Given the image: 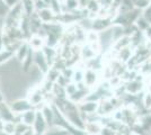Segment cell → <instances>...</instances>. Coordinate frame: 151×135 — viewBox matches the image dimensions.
<instances>
[{
	"label": "cell",
	"mask_w": 151,
	"mask_h": 135,
	"mask_svg": "<svg viewBox=\"0 0 151 135\" xmlns=\"http://www.w3.org/2000/svg\"><path fill=\"white\" fill-rule=\"evenodd\" d=\"M46 126H47V123L45 121L44 116L42 113L37 111L36 113V118H35V122L33 125V131H34V135H44V133L46 132Z\"/></svg>",
	"instance_id": "6da1fadb"
},
{
	"label": "cell",
	"mask_w": 151,
	"mask_h": 135,
	"mask_svg": "<svg viewBox=\"0 0 151 135\" xmlns=\"http://www.w3.org/2000/svg\"><path fill=\"white\" fill-rule=\"evenodd\" d=\"M33 106H32L31 101L28 100H23V99H19V100H16L15 103H13L12 105V110L13 113H18V114H24L28 110H32Z\"/></svg>",
	"instance_id": "7a4b0ae2"
},
{
	"label": "cell",
	"mask_w": 151,
	"mask_h": 135,
	"mask_svg": "<svg viewBox=\"0 0 151 135\" xmlns=\"http://www.w3.org/2000/svg\"><path fill=\"white\" fill-rule=\"evenodd\" d=\"M34 59H35V62H36V64L38 65V68H40V70L42 71L43 73H46L47 71H49V63H47V60L45 58V54L44 52L42 51H36L35 52V55H34Z\"/></svg>",
	"instance_id": "3957f363"
},
{
	"label": "cell",
	"mask_w": 151,
	"mask_h": 135,
	"mask_svg": "<svg viewBox=\"0 0 151 135\" xmlns=\"http://www.w3.org/2000/svg\"><path fill=\"white\" fill-rule=\"evenodd\" d=\"M0 117L5 122H14V119H15L13 110L9 109L5 105V103H0Z\"/></svg>",
	"instance_id": "277c9868"
},
{
	"label": "cell",
	"mask_w": 151,
	"mask_h": 135,
	"mask_svg": "<svg viewBox=\"0 0 151 135\" xmlns=\"http://www.w3.org/2000/svg\"><path fill=\"white\" fill-rule=\"evenodd\" d=\"M97 79H98V77H97V73H96L94 70L88 69V70L85 72L83 81H85V84H86V87H87V88H89V87H93V86L96 84Z\"/></svg>",
	"instance_id": "5b68a950"
},
{
	"label": "cell",
	"mask_w": 151,
	"mask_h": 135,
	"mask_svg": "<svg viewBox=\"0 0 151 135\" xmlns=\"http://www.w3.org/2000/svg\"><path fill=\"white\" fill-rule=\"evenodd\" d=\"M142 88H143V84L139 82L137 80H132V81H130V82L127 84V86H125L126 91H127L129 94H132V95L138 94L140 90H142Z\"/></svg>",
	"instance_id": "8992f818"
},
{
	"label": "cell",
	"mask_w": 151,
	"mask_h": 135,
	"mask_svg": "<svg viewBox=\"0 0 151 135\" xmlns=\"http://www.w3.org/2000/svg\"><path fill=\"white\" fill-rule=\"evenodd\" d=\"M35 118H36V111L28 110V111H26L22 115V123H24L28 126H32V125H34Z\"/></svg>",
	"instance_id": "52a82bcc"
},
{
	"label": "cell",
	"mask_w": 151,
	"mask_h": 135,
	"mask_svg": "<svg viewBox=\"0 0 151 135\" xmlns=\"http://www.w3.org/2000/svg\"><path fill=\"white\" fill-rule=\"evenodd\" d=\"M42 114L44 116L47 125H52L53 122H54V113H53V109H51L50 106H46L45 105L44 107H43V109H42Z\"/></svg>",
	"instance_id": "ba28073f"
},
{
	"label": "cell",
	"mask_w": 151,
	"mask_h": 135,
	"mask_svg": "<svg viewBox=\"0 0 151 135\" xmlns=\"http://www.w3.org/2000/svg\"><path fill=\"white\" fill-rule=\"evenodd\" d=\"M38 16H40V18L42 21H44V23H47V21H50V20L53 19V16H54V11L50 9V8H46V9H43V10H41L40 14H38Z\"/></svg>",
	"instance_id": "9c48e42d"
},
{
	"label": "cell",
	"mask_w": 151,
	"mask_h": 135,
	"mask_svg": "<svg viewBox=\"0 0 151 135\" xmlns=\"http://www.w3.org/2000/svg\"><path fill=\"white\" fill-rule=\"evenodd\" d=\"M98 108V105L94 101H88V103H85L81 106V109L86 113V114H93L95 113Z\"/></svg>",
	"instance_id": "30bf717a"
},
{
	"label": "cell",
	"mask_w": 151,
	"mask_h": 135,
	"mask_svg": "<svg viewBox=\"0 0 151 135\" xmlns=\"http://www.w3.org/2000/svg\"><path fill=\"white\" fill-rule=\"evenodd\" d=\"M29 52V47L27 46V44H23L18 49V53H17V59L19 61H25L26 56Z\"/></svg>",
	"instance_id": "8fae6325"
},
{
	"label": "cell",
	"mask_w": 151,
	"mask_h": 135,
	"mask_svg": "<svg viewBox=\"0 0 151 135\" xmlns=\"http://www.w3.org/2000/svg\"><path fill=\"white\" fill-rule=\"evenodd\" d=\"M34 4H35L34 0H23V8L27 15H32L34 6H35Z\"/></svg>",
	"instance_id": "7c38bea8"
},
{
	"label": "cell",
	"mask_w": 151,
	"mask_h": 135,
	"mask_svg": "<svg viewBox=\"0 0 151 135\" xmlns=\"http://www.w3.org/2000/svg\"><path fill=\"white\" fill-rule=\"evenodd\" d=\"M2 129L4 132L7 133V134L12 135L15 134V131H16V126L14 122H4V126H2Z\"/></svg>",
	"instance_id": "4fadbf2b"
},
{
	"label": "cell",
	"mask_w": 151,
	"mask_h": 135,
	"mask_svg": "<svg viewBox=\"0 0 151 135\" xmlns=\"http://www.w3.org/2000/svg\"><path fill=\"white\" fill-rule=\"evenodd\" d=\"M44 135H69V132L65 131L64 129H53L51 131H46L44 133Z\"/></svg>",
	"instance_id": "5bb4252c"
},
{
	"label": "cell",
	"mask_w": 151,
	"mask_h": 135,
	"mask_svg": "<svg viewBox=\"0 0 151 135\" xmlns=\"http://www.w3.org/2000/svg\"><path fill=\"white\" fill-rule=\"evenodd\" d=\"M31 45H32V49H35L36 51H38V49L42 45V39L38 37V36H34L33 39H31Z\"/></svg>",
	"instance_id": "9a60e30c"
},
{
	"label": "cell",
	"mask_w": 151,
	"mask_h": 135,
	"mask_svg": "<svg viewBox=\"0 0 151 135\" xmlns=\"http://www.w3.org/2000/svg\"><path fill=\"white\" fill-rule=\"evenodd\" d=\"M142 17H143V18L149 23V25L151 26V4L147 7L145 9H143V11H142Z\"/></svg>",
	"instance_id": "2e32d148"
},
{
	"label": "cell",
	"mask_w": 151,
	"mask_h": 135,
	"mask_svg": "<svg viewBox=\"0 0 151 135\" xmlns=\"http://www.w3.org/2000/svg\"><path fill=\"white\" fill-rule=\"evenodd\" d=\"M64 2H65V6L69 10H75L79 6V1L78 0H65Z\"/></svg>",
	"instance_id": "e0dca14e"
},
{
	"label": "cell",
	"mask_w": 151,
	"mask_h": 135,
	"mask_svg": "<svg viewBox=\"0 0 151 135\" xmlns=\"http://www.w3.org/2000/svg\"><path fill=\"white\" fill-rule=\"evenodd\" d=\"M83 77H85V72H82V71L78 70L73 72V79H75V81H77V82L83 81Z\"/></svg>",
	"instance_id": "ac0fdd59"
},
{
	"label": "cell",
	"mask_w": 151,
	"mask_h": 135,
	"mask_svg": "<svg viewBox=\"0 0 151 135\" xmlns=\"http://www.w3.org/2000/svg\"><path fill=\"white\" fill-rule=\"evenodd\" d=\"M143 104H145V107L148 109H151V94L147 92L143 97Z\"/></svg>",
	"instance_id": "d6986e66"
},
{
	"label": "cell",
	"mask_w": 151,
	"mask_h": 135,
	"mask_svg": "<svg viewBox=\"0 0 151 135\" xmlns=\"http://www.w3.org/2000/svg\"><path fill=\"white\" fill-rule=\"evenodd\" d=\"M77 90H78V88L76 87L75 84H69V86H67V95L69 97H71Z\"/></svg>",
	"instance_id": "ffe728a7"
},
{
	"label": "cell",
	"mask_w": 151,
	"mask_h": 135,
	"mask_svg": "<svg viewBox=\"0 0 151 135\" xmlns=\"http://www.w3.org/2000/svg\"><path fill=\"white\" fill-rule=\"evenodd\" d=\"M12 55V52H2V53H0V63H2L4 61H6L7 59L9 58Z\"/></svg>",
	"instance_id": "44dd1931"
},
{
	"label": "cell",
	"mask_w": 151,
	"mask_h": 135,
	"mask_svg": "<svg viewBox=\"0 0 151 135\" xmlns=\"http://www.w3.org/2000/svg\"><path fill=\"white\" fill-rule=\"evenodd\" d=\"M4 1L6 2V5L8 7H13L17 4V1H18V0H4Z\"/></svg>",
	"instance_id": "7402d4cb"
},
{
	"label": "cell",
	"mask_w": 151,
	"mask_h": 135,
	"mask_svg": "<svg viewBox=\"0 0 151 135\" xmlns=\"http://www.w3.org/2000/svg\"><path fill=\"white\" fill-rule=\"evenodd\" d=\"M147 89H148V92L151 94V78H150V80H149V84H147Z\"/></svg>",
	"instance_id": "603a6c76"
},
{
	"label": "cell",
	"mask_w": 151,
	"mask_h": 135,
	"mask_svg": "<svg viewBox=\"0 0 151 135\" xmlns=\"http://www.w3.org/2000/svg\"><path fill=\"white\" fill-rule=\"evenodd\" d=\"M36 1H37V0H36Z\"/></svg>",
	"instance_id": "cb8c5ba5"
}]
</instances>
